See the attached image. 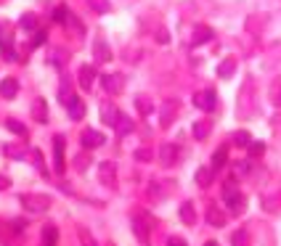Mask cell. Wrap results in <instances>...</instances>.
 I'll return each mask as SVG.
<instances>
[{
    "label": "cell",
    "instance_id": "ac0fdd59",
    "mask_svg": "<svg viewBox=\"0 0 281 246\" xmlns=\"http://www.w3.org/2000/svg\"><path fill=\"white\" fill-rule=\"evenodd\" d=\"M178 214H180V220H183L186 225H196V209H194V204H191V202H183Z\"/></svg>",
    "mask_w": 281,
    "mask_h": 246
},
{
    "label": "cell",
    "instance_id": "ffe728a7",
    "mask_svg": "<svg viewBox=\"0 0 281 246\" xmlns=\"http://www.w3.org/2000/svg\"><path fill=\"white\" fill-rule=\"evenodd\" d=\"M236 72V58L233 56H228V58H223L220 61V66H217V77H223V80H228V77Z\"/></svg>",
    "mask_w": 281,
    "mask_h": 246
},
{
    "label": "cell",
    "instance_id": "4dcf8cb0",
    "mask_svg": "<svg viewBox=\"0 0 281 246\" xmlns=\"http://www.w3.org/2000/svg\"><path fill=\"white\" fill-rule=\"evenodd\" d=\"M233 143L236 146H249L252 143V135H249L247 130H239V132H233Z\"/></svg>",
    "mask_w": 281,
    "mask_h": 246
},
{
    "label": "cell",
    "instance_id": "6da1fadb",
    "mask_svg": "<svg viewBox=\"0 0 281 246\" xmlns=\"http://www.w3.org/2000/svg\"><path fill=\"white\" fill-rule=\"evenodd\" d=\"M223 202L228 204V212L231 214H244V209H247V198L236 188V183H233V180L223 183Z\"/></svg>",
    "mask_w": 281,
    "mask_h": 246
},
{
    "label": "cell",
    "instance_id": "603a6c76",
    "mask_svg": "<svg viewBox=\"0 0 281 246\" xmlns=\"http://www.w3.org/2000/svg\"><path fill=\"white\" fill-rule=\"evenodd\" d=\"M263 207H265V212H278V209H281V191L265 196V198H263Z\"/></svg>",
    "mask_w": 281,
    "mask_h": 246
},
{
    "label": "cell",
    "instance_id": "277c9868",
    "mask_svg": "<svg viewBox=\"0 0 281 246\" xmlns=\"http://www.w3.org/2000/svg\"><path fill=\"white\" fill-rule=\"evenodd\" d=\"M101 85H104V90L109 96H117L125 87V77L122 74H101Z\"/></svg>",
    "mask_w": 281,
    "mask_h": 246
},
{
    "label": "cell",
    "instance_id": "8992f818",
    "mask_svg": "<svg viewBox=\"0 0 281 246\" xmlns=\"http://www.w3.org/2000/svg\"><path fill=\"white\" fill-rule=\"evenodd\" d=\"M178 156H180V148H178L175 143H162V148H159V162H162L165 167L175 164Z\"/></svg>",
    "mask_w": 281,
    "mask_h": 246
},
{
    "label": "cell",
    "instance_id": "9a60e30c",
    "mask_svg": "<svg viewBox=\"0 0 281 246\" xmlns=\"http://www.w3.org/2000/svg\"><path fill=\"white\" fill-rule=\"evenodd\" d=\"M175 111H178V103H175V101H165L159 125H162V127H170V125H173V117H175Z\"/></svg>",
    "mask_w": 281,
    "mask_h": 246
},
{
    "label": "cell",
    "instance_id": "3957f363",
    "mask_svg": "<svg viewBox=\"0 0 281 246\" xmlns=\"http://www.w3.org/2000/svg\"><path fill=\"white\" fill-rule=\"evenodd\" d=\"M149 228H151V217L146 212H135V217H133V230H135V236L140 243H146L149 241Z\"/></svg>",
    "mask_w": 281,
    "mask_h": 246
},
{
    "label": "cell",
    "instance_id": "8d00e7d4",
    "mask_svg": "<svg viewBox=\"0 0 281 246\" xmlns=\"http://www.w3.org/2000/svg\"><path fill=\"white\" fill-rule=\"evenodd\" d=\"M32 159H35V167H37V170H40L43 175H48V170H45V164H43V153H40L37 148L32 151Z\"/></svg>",
    "mask_w": 281,
    "mask_h": 246
},
{
    "label": "cell",
    "instance_id": "b9f144b4",
    "mask_svg": "<svg viewBox=\"0 0 281 246\" xmlns=\"http://www.w3.org/2000/svg\"><path fill=\"white\" fill-rule=\"evenodd\" d=\"M45 42V32H35V40H32V45H43Z\"/></svg>",
    "mask_w": 281,
    "mask_h": 246
},
{
    "label": "cell",
    "instance_id": "60d3db41",
    "mask_svg": "<svg viewBox=\"0 0 281 246\" xmlns=\"http://www.w3.org/2000/svg\"><path fill=\"white\" fill-rule=\"evenodd\" d=\"M247 170H249V162H239V164H236V172H239V175H244Z\"/></svg>",
    "mask_w": 281,
    "mask_h": 246
},
{
    "label": "cell",
    "instance_id": "e575fe53",
    "mask_svg": "<svg viewBox=\"0 0 281 246\" xmlns=\"http://www.w3.org/2000/svg\"><path fill=\"white\" fill-rule=\"evenodd\" d=\"M271 101L281 106V82H278V80H276V82L271 85Z\"/></svg>",
    "mask_w": 281,
    "mask_h": 246
},
{
    "label": "cell",
    "instance_id": "d590c367",
    "mask_svg": "<svg viewBox=\"0 0 281 246\" xmlns=\"http://www.w3.org/2000/svg\"><path fill=\"white\" fill-rule=\"evenodd\" d=\"M133 156H135V162H151V148H138Z\"/></svg>",
    "mask_w": 281,
    "mask_h": 246
},
{
    "label": "cell",
    "instance_id": "44dd1931",
    "mask_svg": "<svg viewBox=\"0 0 281 246\" xmlns=\"http://www.w3.org/2000/svg\"><path fill=\"white\" fill-rule=\"evenodd\" d=\"M207 222H210L212 228H223V225H226V214H223V209L210 207V209H207Z\"/></svg>",
    "mask_w": 281,
    "mask_h": 246
},
{
    "label": "cell",
    "instance_id": "7c38bea8",
    "mask_svg": "<svg viewBox=\"0 0 281 246\" xmlns=\"http://www.w3.org/2000/svg\"><path fill=\"white\" fill-rule=\"evenodd\" d=\"M16 93H19V80L16 77H6L3 82H0V96L3 98H16Z\"/></svg>",
    "mask_w": 281,
    "mask_h": 246
},
{
    "label": "cell",
    "instance_id": "f546056e",
    "mask_svg": "<svg viewBox=\"0 0 281 246\" xmlns=\"http://www.w3.org/2000/svg\"><path fill=\"white\" fill-rule=\"evenodd\" d=\"M88 6L96 11V13H109L112 6H109V0H88Z\"/></svg>",
    "mask_w": 281,
    "mask_h": 246
},
{
    "label": "cell",
    "instance_id": "2e32d148",
    "mask_svg": "<svg viewBox=\"0 0 281 246\" xmlns=\"http://www.w3.org/2000/svg\"><path fill=\"white\" fill-rule=\"evenodd\" d=\"M67 111H69L72 119H83V117H85V103H83V98L72 96L69 103H67Z\"/></svg>",
    "mask_w": 281,
    "mask_h": 246
},
{
    "label": "cell",
    "instance_id": "d6a6232c",
    "mask_svg": "<svg viewBox=\"0 0 281 246\" xmlns=\"http://www.w3.org/2000/svg\"><path fill=\"white\" fill-rule=\"evenodd\" d=\"M6 127H8L11 132H16V135H22V138L27 135V127L22 125V122H16V119H8V122H6Z\"/></svg>",
    "mask_w": 281,
    "mask_h": 246
},
{
    "label": "cell",
    "instance_id": "83f0119b",
    "mask_svg": "<svg viewBox=\"0 0 281 246\" xmlns=\"http://www.w3.org/2000/svg\"><path fill=\"white\" fill-rule=\"evenodd\" d=\"M231 243H233V246H249V233H247L244 228H239L236 233L231 236Z\"/></svg>",
    "mask_w": 281,
    "mask_h": 246
},
{
    "label": "cell",
    "instance_id": "ab89813d",
    "mask_svg": "<svg viewBox=\"0 0 281 246\" xmlns=\"http://www.w3.org/2000/svg\"><path fill=\"white\" fill-rule=\"evenodd\" d=\"M6 153H8V156H22V148H13V146H6Z\"/></svg>",
    "mask_w": 281,
    "mask_h": 246
},
{
    "label": "cell",
    "instance_id": "e0dca14e",
    "mask_svg": "<svg viewBox=\"0 0 281 246\" xmlns=\"http://www.w3.org/2000/svg\"><path fill=\"white\" fill-rule=\"evenodd\" d=\"M114 130H117V135H130V132L135 130V125H133V119H130L128 114L119 111V117H117V122H114Z\"/></svg>",
    "mask_w": 281,
    "mask_h": 246
},
{
    "label": "cell",
    "instance_id": "f35d334b",
    "mask_svg": "<svg viewBox=\"0 0 281 246\" xmlns=\"http://www.w3.org/2000/svg\"><path fill=\"white\" fill-rule=\"evenodd\" d=\"M77 233H80V241H83V246H96V241H93V236H90V233H85V228H80V230H77Z\"/></svg>",
    "mask_w": 281,
    "mask_h": 246
},
{
    "label": "cell",
    "instance_id": "5b68a950",
    "mask_svg": "<svg viewBox=\"0 0 281 246\" xmlns=\"http://www.w3.org/2000/svg\"><path fill=\"white\" fill-rule=\"evenodd\" d=\"M194 106L202 111H212L215 106H217V96H215V90H202V93L194 96Z\"/></svg>",
    "mask_w": 281,
    "mask_h": 246
},
{
    "label": "cell",
    "instance_id": "8fae6325",
    "mask_svg": "<svg viewBox=\"0 0 281 246\" xmlns=\"http://www.w3.org/2000/svg\"><path fill=\"white\" fill-rule=\"evenodd\" d=\"M210 130H212V122H210V119H196V122H194V127H191L194 141H207Z\"/></svg>",
    "mask_w": 281,
    "mask_h": 246
},
{
    "label": "cell",
    "instance_id": "1f68e13d",
    "mask_svg": "<svg viewBox=\"0 0 281 246\" xmlns=\"http://www.w3.org/2000/svg\"><path fill=\"white\" fill-rule=\"evenodd\" d=\"M90 162H93L90 156H85V153H80V156L74 159V170H77V172H85L88 167H90Z\"/></svg>",
    "mask_w": 281,
    "mask_h": 246
},
{
    "label": "cell",
    "instance_id": "bcb514c9",
    "mask_svg": "<svg viewBox=\"0 0 281 246\" xmlns=\"http://www.w3.org/2000/svg\"><path fill=\"white\" fill-rule=\"evenodd\" d=\"M205 246H217V243H215V241H207V243H205Z\"/></svg>",
    "mask_w": 281,
    "mask_h": 246
},
{
    "label": "cell",
    "instance_id": "4fadbf2b",
    "mask_svg": "<svg viewBox=\"0 0 281 246\" xmlns=\"http://www.w3.org/2000/svg\"><path fill=\"white\" fill-rule=\"evenodd\" d=\"M98 175H101L104 186H112V188H114V180H117V167H114V162H104L101 170H98Z\"/></svg>",
    "mask_w": 281,
    "mask_h": 246
},
{
    "label": "cell",
    "instance_id": "5bb4252c",
    "mask_svg": "<svg viewBox=\"0 0 281 246\" xmlns=\"http://www.w3.org/2000/svg\"><path fill=\"white\" fill-rule=\"evenodd\" d=\"M80 141H83V146H85V148H98V146L104 143V135H101L98 130H83Z\"/></svg>",
    "mask_w": 281,
    "mask_h": 246
},
{
    "label": "cell",
    "instance_id": "4316f807",
    "mask_svg": "<svg viewBox=\"0 0 281 246\" xmlns=\"http://www.w3.org/2000/svg\"><path fill=\"white\" fill-rule=\"evenodd\" d=\"M135 109H138L140 114H151L154 103H151V98H149V96H138V98H135Z\"/></svg>",
    "mask_w": 281,
    "mask_h": 246
},
{
    "label": "cell",
    "instance_id": "7a4b0ae2",
    "mask_svg": "<svg viewBox=\"0 0 281 246\" xmlns=\"http://www.w3.org/2000/svg\"><path fill=\"white\" fill-rule=\"evenodd\" d=\"M22 204H24V209H29V212H48L51 198H48V196H40V193H24V196H22Z\"/></svg>",
    "mask_w": 281,
    "mask_h": 246
},
{
    "label": "cell",
    "instance_id": "7bdbcfd3",
    "mask_svg": "<svg viewBox=\"0 0 281 246\" xmlns=\"http://www.w3.org/2000/svg\"><path fill=\"white\" fill-rule=\"evenodd\" d=\"M157 40H159V42H167V29H165V27H159V32H157Z\"/></svg>",
    "mask_w": 281,
    "mask_h": 246
},
{
    "label": "cell",
    "instance_id": "74e56055",
    "mask_svg": "<svg viewBox=\"0 0 281 246\" xmlns=\"http://www.w3.org/2000/svg\"><path fill=\"white\" fill-rule=\"evenodd\" d=\"M263 151H265V143H263V141L249 143V153H252V156H263Z\"/></svg>",
    "mask_w": 281,
    "mask_h": 246
},
{
    "label": "cell",
    "instance_id": "cb8c5ba5",
    "mask_svg": "<svg viewBox=\"0 0 281 246\" xmlns=\"http://www.w3.org/2000/svg\"><path fill=\"white\" fill-rule=\"evenodd\" d=\"M226 159H228V148L220 146V148L212 153V170H223V167H226Z\"/></svg>",
    "mask_w": 281,
    "mask_h": 246
},
{
    "label": "cell",
    "instance_id": "ee69618b",
    "mask_svg": "<svg viewBox=\"0 0 281 246\" xmlns=\"http://www.w3.org/2000/svg\"><path fill=\"white\" fill-rule=\"evenodd\" d=\"M8 186H11V180H8L6 175H0V191H6Z\"/></svg>",
    "mask_w": 281,
    "mask_h": 246
},
{
    "label": "cell",
    "instance_id": "f1b7e54d",
    "mask_svg": "<svg viewBox=\"0 0 281 246\" xmlns=\"http://www.w3.org/2000/svg\"><path fill=\"white\" fill-rule=\"evenodd\" d=\"M53 19H56L58 24H67V21L72 19V11H69L67 6H58V8H56V13H53Z\"/></svg>",
    "mask_w": 281,
    "mask_h": 246
},
{
    "label": "cell",
    "instance_id": "484cf974",
    "mask_svg": "<svg viewBox=\"0 0 281 246\" xmlns=\"http://www.w3.org/2000/svg\"><path fill=\"white\" fill-rule=\"evenodd\" d=\"M56 238H58L56 225H45L43 228V246H56Z\"/></svg>",
    "mask_w": 281,
    "mask_h": 246
},
{
    "label": "cell",
    "instance_id": "ba28073f",
    "mask_svg": "<svg viewBox=\"0 0 281 246\" xmlns=\"http://www.w3.org/2000/svg\"><path fill=\"white\" fill-rule=\"evenodd\" d=\"M53 159H56V172L61 175L67 170V162H64V138L56 135L53 138Z\"/></svg>",
    "mask_w": 281,
    "mask_h": 246
},
{
    "label": "cell",
    "instance_id": "d6986e66",
    "mask_svg": "<svg viewBox=\"0 0 281 246\" xmlns=\"http://www.w3.org/2000/svg\"><path fill=\"white\" fill-rule=\"evenodd\" d=\"M117 117H119L117 106H112V103H104V106H101V122H104V125H112V127H114Z\"/></svg>",
    "mask_w": 281,
    "mask_h": 246
},
{
    "label": "cell",
    "instance_id": "d4e9b609",
    "mask_svg": "<svg viewBox=\"0 0 281 246\" xmlns=\"http://www.w3.org/2000/svg\"><path fill=\"white\" fill-rule=\"evenodd\" d=\"M212 167H202V170H196V183L202 188H207V186H212Z\"/></svg>",
    "mask_w": 281,
    "mask_h": 246
},
{
    "label": "cell",
    "instance_id": "52a82bcc",
    "mask_svg": "<svg viewBox=\"0 0 281 246\" xmlns=\"http://www.w3.org/2000/svg\"><path fill=\"white\" fill-rule=\"evenodd\" d=\"M212 35H215V32H212L207 24H196L194 32H191V45H194V48H196V45H205V42L212 40Z\"/></svg>",
    "mask_w": 281,
    "mask_h": 246
},
{
    "label": "cell",
    "instance_id": "30bf717a",
    "mask_svg": "<svg viewBox=\"0 0 281 246\" xmlns=\"http://www.w3.org/2000/svg\"><path fill=\"white\" fill-rule=\"evenodd\" d=\"M93 58H96V64H104V61H109L112 58V48L106 45V40H96L93 42Z\"/></svg>",
    "mask_w": 281,
    "mask_h": 246
},
{
    "label": "cell",
    "instance_id": "7402d4cb",
    "mask_svg": "<svg viewBox=\"0 0 281 246\" xmlns=\"http://www.w3.org/2000/svg\"><path fill=\"white\" fill-rule=\"evenodd\" d=\"M32 117H35L37 122L48 119V106H45V98H35V103H32Z\"/></svg>",
    "mask_w": 281,
    "mask_h": 246
},
{
    "label": "cell",
    "instance_id": "f6af8a7d",
    "mask_svg": "<svg viewBox=\"0 0 281 246\" xmlns=\"http://www.w3.org/2000/svg\"><path fill=\"white\" fill-rule=\"evenodd\" d=\"M167 246H186V241H183V238H170Z\"/></svg>",
    "mask_w": 281,
    "mask_h": 246
},
{
    "label": "cell",
    "instance_id": "9c48e42d",
    "mask_svg": "<svg viewBox=\"0 0 281 246\" xmlns=\"http://www.w3.org/2000/svg\"><path fill=\"white\" fill-rule=\"evenodd\" d=\"M77 82H80L85 90H90V85L96 82V66H93V64H83L80 72H77Z\"/></svg>",
    "mask_w": 281,
    "mask_h": 246
},
{
    "label": "cell",
    "instance_id": "836d02e7",
    "mask_svg": "<svg viewBox=\"0 0 281 246\" xmlns=\"http://www.w3.org/2000/svg\"><path fill=\"white\" fill-rule=\"evenodd\" d=\"M19 24H22L24 29H37V16H35V13H24Z\"/></svg>",
    "mask_w": 281,
    "mask_h": 246
}]
</instances>
